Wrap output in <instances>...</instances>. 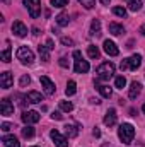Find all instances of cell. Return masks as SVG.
I'll use <instances>...</instances> for the list:
<instances>
[{
    "label": "cell",
    "instance_id": "b9f144b4",
    "mask_svg": "<svg viewBox=\"0 0 145 147\" xmlns=\"http://www.w3.org/2000/svg\"><path fill=\"white\" fill-rule=\"evenodd\" d=\"M109 2H111V0H101V3H103V5H109Z\"/></svg>",
    "mask_w": 145,
    "mask_h": 147
},
{
    "label": "cell",
    "instance_id": "9a60e30c",
    "mask_svg": "<svg viewBox=\"0 0 145 147\" xmlns=\"http://www.w3.org/2000/svg\"><path fill=\"white\" fill-rule=\"evenodd\" d=\"M26 101H28V103H33V105H38V103L43 101V96H41V92H38V91H29V92L26 94Z\"/></svg>",
    "mask_w": 145,
    "mask_h": 147
},
{
    "label": "cell",
    "instance_id": "277c9868",
    "mask_svg": "<svg viewBox=\"0 0 145 147\" xmlns=\"http://www.w3.org/2000/svg\"><path fill=\"white\" fill-rule=\"evenodd\" d=\"M17 60H21V63H24V65H33L34 63V53L28 46H21L17 50Z\"/></svg>",
    "mask_w": 145,
    "mask_h": 147
},
{
    "label": "cell",
    "instance_id": "7c38bea8",
    "mask_svg": "<svg viewBox=\"0 0 145 147\" xmlns=\"http://www.w3.org/2000/svg\"><path fill=\"white\" fill-rule=\"evenodd\" d=\"M0 113H2L3 116L14 115V105H12L9 99H2V101H0Z\"/></svg>",
    "mask_w": 145,
    "mask_h": 147
},
{
    "label": "cell",
    "instance_id": "d590c367",
    "mask_svg": "<svg viewBox=\"0 0 145 147\" xmlns=\"http://www.w3.org/2000/svg\"><path fill=\"white\" fill-rule=\"evenodd\" d=\"M12 128H14V125H12V123H7V121H5V123H2V130H3V132H9V130H12Z\"/></svg>",
    "mask_w": 145,
    "mask_h": 147
},
{
    "label": "cell",
    "instance_id": "7a4b0ae2",
    "mask_svg": "<svg viewBox=\"0 0 145 147\" xmlns=\"http://www.w3.org/2000/svg\"><path fill=\"white\" fill-rule=\"evenodd\" d=\"M96 74H97V79L99 80H109L114 74V65L109 63V62H104L101 63L97 69H96Z\"/></svg>",
    "mask_w": 145,
    "mask_h": 147
},
{
    "label": "cell",
    "instance_id": "7402d4cb",
    "mask_svg": "<svg viewBox=\"0 0 145 147\" xmlns=\"http://www.w3.org/2000/svg\"><path fill=\"white\" fill-rule=\"evenodd\" d=\"M68 21H70L68 19V14H65V12H62L60 16H56V24L62 26V28L63 26H68Z\"/></svg>",
    "mask_w": 145,
    "mask_h": 147
},
{
    "label": "cell",
    "instance_id": "d6a6232c",
    "mask_svg": "<svg viewBox=\"0 0 145 147\" xmlns=\"http://www.w3.org/2000/svg\"><path fill=\"white\" fill-rule=\"evenodd\" d=\"M79 2H80L85 9H92V7L96 5V0H79Z\"/></svg>",
    "mask_w": 145,
    "mask_h": 147
},
{
    "label": "cell",
    "instance_id": "e0dca14e",
    "mask_svg": "<svg viewBox=\"0 0 145 147\" xmlns=\"http://www.w3.org/2000/svg\"><path fill=\"white\" fill-rule=\"evenodd\" d=\"M38 51H39V57H41L43 62H50V48H48V45H39Z\"/></svg>",
    "mask_w": 145,
    "mask_h": 147
},
{
    "label": "cell",
    "instance_id": "30bf717a",
    "mask_svg": "<svg viewBox=\"0 0 145 147\" xmlns=\"http://www.w3.org/2000/svg\"><path fill=\"white\" fill-rule=\"evenodd\" d=\"M12 84H14L12 74L10 72H2L0 74V87H2V89H9V87H12Z\"/></svg>",
    "mask_w": 145,
    "mask_h": 147
},
{
    "label": "cell",
    "instance_id": "2e32d148",
    "mask_svg": "<svg viewBox=\"0 0 145 147\" xmlns=\"http://www.w3.org/2000/svg\"><path fill=\"white\" fill-rule=\"evenodd\" d=\"M2 142H3V147H21V144H19V140H17L15 135H5L2 139Z\"/></svg>",
    "mask_w": 145,
    "mask_h": 147
},
{
    "label": "cell",
    "instance_id": "1f68e13d",
    "mask_svg": "<svg viewBox=\"0 0 145 147\" xmlns=\"http://www.w3.org/2000/svg\"><path fill=\"white\" fill-rule=\"evenodd\" d=\"M51 5H53V7H58V9H62V7L68 5V0H51Z\"/></svg>",
    "mask_w": 145,
    "mask_h": 147
},
{
    "label": "cell",
    "instance_id": "603a6c76",
    "mask_svg": "<svg viewBox=\"0 0 145 147\" xmlns=\"http://www.w3.org/2000/svg\"><path fill=\"white\" fill-rule=\"evenodd\" d=\"M91 34H101V22H99V19H94L92 22H91Z\"/></svg>",
    "mask_w": 145,
    "mask_h": 147
},
{
    "label": "cell",
    "instance_id": "4dcf8cb0",
    "mask_svg": "<svg viewBox=\"0 0 145 147\" xmlns=\"http://www.w3.org/2000/svg\"><path fill=\"white\" fill-rule=\"evenodd\" d=\"M113 12H114V16H119V17H125L126 16V9L125 7H114Z\"/></svg>",
    "mask_w": 145,
    "mask_h": 147
},
{
    "label": "cell",
    "instance_id": "d6986e66",
    "mask_svg": "<svg viewBox=\"0 0 145 147\" xmlns=\"http://www.w3.org/2000/svg\"><path fill=\"white\" fill-rule=\"evenodd\" d=\"M109 33H111V34H114V36H119V34H123V33H125V28H123L121 24L111 22V24H109Z\"/></svg>",
    "mask_w": 145,
    "mask_h": 147
},
{
    "label": "cell",
    "instance_id": "e575fe53",
    "mask_svg": "<svg viewBox=\"0 0 145 147\" xmlns=\"http://www.w3.org/2000/svg\"><path fill=\"white\" fill-rule=\"evenodd\" d=\"M58 63H60V67H63V69H68V58H67V57H62V58L58 60Z\"/></svg>",
    "mask_w": 145,
    "mask_h": 147
},
{
    "label": "cell",
    "instance_id": "484cf974",
    "mask_svg": "<svg viewBox=\"0 0 145 147\" xmlns=\"http://www.w3.org/2000/svg\"><path fill=\"white\" fill-rule=\"evenodd\" d=\"M75 92H77V84H75L73 80H68L67 89H65V94H67V96H73Z\"/></svg>",
    "mask_w": 145,
    "mask_h": 147
},
{
    "label": "cell",
    "instance_id": "74e56055",
    "mask_svg": "<svg viewBox=\"0 0 145 147\" xmlns=\"http://www.w3.org/2000/svg\"><path fill=\"white\" fill-rule=\"evenodd\" d=\"M62 43H63V45H68V46H72V45H73V39H70V38H67V36H63V38H62Z\"/></svg>",
    "mask_w": 145,
    "mask_h": 147
},
{
    "label": "cell",
    "instance_id": "4fadbf2b",
    "mask_svg": "<svg viewBox=\"0 0 145 147\" xmlns=\"http://www.w3.org/2000/svg\"><path fill=\"white\" fill-rule=\"evenodd\" d=\"M103 48H104V51L108 53L109 57H116L118 53H119V50H118V46L113 43V41H109V39H106L104 41V45H103Z\"/></svg>",
    "mask_w": 145,
    "mask_h": 147
},
{
    "label": "cell",
    "instance_id": "ba28073f",
    "mask_svg": "<svg viewBox=\"0 0 145 147\" xmlns=\"http://www.w3.org/2000/svg\"><path fill=\"white\" fill-rule=\"evenodd\" d=\"M39 82H41V86H43V89H44V92H46L48 96H53V94H55L56 87H55V84H53V82H51L46 75L39 77Z\"/></svg>",
    "mask_w": 145,
    "mask_h": 147
},
{
    "label": "cell",
    "instance_id": "5bb4252c",
    "mask_svg": "<svg viewBox=\"0 0 145 147\" xmlns=\"http://www.w3.org/2000/svg\"><path fill=\"white\" fill-rule=\"evenodd\" d=\"M140 91H142V84L140 82H132L130 84V91H128V96H130V99H137V96L140 94Z\"/></svg>",
    "mask_w": 145,
    "mask_h": 147
},
{
    "label": "cell",
    "instance_id": "ee69618b",
    "mask_svg": "<svg viewBox=\"0 0 145 147\" xmlns=\"http://www.w3.org/2000/svg\"><path fill=\"white\" fill-rule=\"evenodd\" d=\"M3 2H7V0H3Z\"/></svg>",
    "mask_w": 145,
    "mask_h": 147
},
{
    "label": "cell",
    "instance_id": "52a82bcc",
    "mask_svg": "<svg viewBox=\"0 0 145 147\" xmlns=\"http://www.w3.org/2000/svg\"><path fill=\"white\" fill-rule=\"evenodd\" d=\"M50 137H51V140L55 142V146L56 147H68V137L62 135L58 130H51Z\"/></svg>",
    "mask_w": 145,
    "mask_h": 147
},
{
    "label": "cell",
    "instance_id": "60d3db41",
    "mask_svg": "<svg viewBox=\"0 0 145 147\" xmlns=\"http://www.w3.org/2000/svg\"><path fill=\"white\" fill-rule=\"evenodd\" d=\"M140 33H142V36H145V24L144 26H140Z\"/></svg>",
    "mask_w": 145,
    "mask_h": 147
},
{
    "label": "cell",
    "instance_id": "8d00e7d4",
    "mask_svg": "<svg viewBox=\"0 0 145 147\" xmlns=\"http://www.w3.org/2000/svg\"><path fill=\"white\" fill-rule=\"evenodd\" d=\"M51 118H53V120H62L63 115H62L60 111H53V113H51Z\"/></svg>",
    "mask_w": 145,
    "mask_h": 147
},
{
    "label": "cell",
    "instance_id": "836d02e7",
    "mask_svg": "<svg viewBox=\"0 0 145 147\" xmlns=\"http://www.w3.org/2000/svg\"><path fill=\"white\" fill-rule=\"evenodd\" d=\"M31 82V79H29V75H22L21 77V80H19V84H21V87H24V86H28Z\"/></svg>",
    "mask_w": 145,
    "mask_h": 147
},
{
    "label": "cell",
    "instance_id": "44dd1931",
    "mask_svg": "<svg viewBox=\"0 0 145 147\" xmlns=\"http://www.w3.org/2000/svg\"><path fill=\"white\" fill-rule=\"evenodd\" d=\"M65 135H67L68 139L77 137V135H79V128H77L75 125H67V127H65Z\"/></svg>",
    "mask_w": 145,
    "mask_h": 147
},
{
    "label": "cell",
    "instance_id": "8992f818",
    "mask_svg": "<svg viewBox=\"0 0 145 147\" xmlns=\"http://www.w3.org/2000/svg\"><path fill=\"white\" fill-rule=\"evenodd\" d=\"M24 5L33 19H38L41 14V0H24Z\"/></svg>",
    "mask_w": 145,
    "mask_h": 147
},
{
    "label": "cell",
    "instance_id": "cb8c5ba5",
    "mask_svg": "<svg viewBox=\"0 0 145 147\" xmlns=\"http://www.w3.org/2000/svg\"><path fill=\"white\" fill-rule=\"evenodd\" d=\"M128 9L133 12H138L142 9V0H128Z\"/></svg>",
    "mask_w": 145,
    "mask_h": 147
},
{
    "label": "cell",
    "instance_id": "7bdbcfd3",
    "mask_svg": "<svg viewBox=\"0 0 145 147\" xmlns=\"http://www.w3.org/2000/svg\"><path fill=\"white\" fill-rule=\"evenodd\" d=\"M142 111H144V113H145V105H144V106H142Z\"/></svg>",
    "mask_w": 145,
    "mask_h": 147
},
{
    "label": "cell",
    "instance_id": "f35d334b",
    "mask_svg": "<svg viewBox=\"0 0 145 147\" xmlns=\"http://www.w3.org/2000/svg\"><path fill=\"white\" fill-rule=\"evenodd\" d=\"M46 45H48V48H50V50H53V48H55V46H53V39H48V41H46Z\"/></svg>",
    "mask_w": 145,
    "mask_h": 147
},
{
    "label": "cell",
    "instance_id": "ac0fdd59",
    "mask_svg": "<svg viewBox=\"0 0 145 147\" xmlns=\"http://www.w3.org/2000/svg\"><path fill=\"white\" fill-rule=\"evenodd\" d=\"M116 123V111L114 110H109L106 113V116H104V125L106 127H113Z\"/></svg>",
    "mask_w": 145,
    "mask_h": 147
},
{
    "label": "cell",
    "instance_id": "83f0119b",
    "mask_svg": "<svg viewBox=\"0 0 145 147\" xmlns=\"http://www.w3.org/2000/svg\"><path fill=\"white\" fill-rule=\"evenodd\" d=\"M126 86V79L123 77V75H118L116 79H114V87H118V89H123Z\"/></svg>",
    "mask_w": 145,
    "mask_h": 147
},
{
    "label": "cell",
    "instance_id": "d4e9b609",
    "mask_svg": "<svg viewBox=\"0 0 145 147\" xmlns=\"http://www.w3.org/2000/svg\"><path fill=\"white\" fill-rule=\"evenodd\" d=\"M87 53H89V57H91V58H99V57H101L99 48H97V46H94V45H91V46L87 48Z\"/></svg>",
    "mask_w": 145,
    "mask_h": 147
},
{
    "label": "cell",
    "instance_id": "3957f363",
    "mask_svg": "<svg viewBox=\"0 0 145 147\" xmlns=\"http://www.w3.org/2000/svg\"><path fill=\"white\" fill-rule=\"evenodd\" d=\"M73 58H75V65H73V70L77 74H85L89 72V62L82 58V53L79 50L73 51Z\"/></svg>",
    "mask_w": 145,
    "mask_h": 147
},
{
    "label": "cell",
    "instance_id": "5b68a950",
    "mask_svg": "<svg viewBox=\"0 0 145 147\" xmlns=\"http://www.w3.org/2000/svg\"><path fill=\"white\" fill-rule=\"evenodd\" d=\"M142 65V55H132L130 58L121 62V70H137Z\"/></svg>",
    "mask_w": 145,
    "mask_h": 147
},
{
    "label": "cell",
    "instance_id": "4316f807",
    "mask_svg": "<svg viewBox=\"0 0 145 147\" xmlns=\"http://www.w3.org/2000/svg\"><path fill=\"white\" fill-rule=\"evenodd\" d=\"M22 137H24V139H31V137H34V128H33L31 125L24 127V128H22Z\"/></svg>",
    "mask_w": 145,
    "mask_h": 147
},
{
    "label": "cell",
    "instance_id": "9c48e42d",
    "mask_svg": "<svg viewBox=\"0 0 145 147\" xmlns=\"http://www.w3.org/2000/svg\"><path fill=\"white\" fill-rule=\"evenodd\" d=\"M21 118H22V121L26 125H33V123H38L39 121V113L38 111H24Z\"/></svg>",
    "mask_w": 145,
    "mask_h": 147
},
{
    "label": "cell",
    "instance_id": "f546056e",
    "mask_svg": "<svg viewBox=\"0 0 145 147\" xmlns=\"http://www.w3.org/2000/svg\"><path fill=\"white\" fill-rule=\"evenodd\" d=\"M10 51H12V50H10V46H9V45H7V46H5V50L2 51V60H3L5 63H7V62H10Z\"/></svg>",
    "mask_w": 145,
    "mask_h": 147
},
{
    "label": "cell",
    "instance_id": "ffe728a7",
    "mask_svg": "<svg viewBox=\"0 0 145 147\" xmlns=\"http://www.w3.org/2000/svg\"><path fill=\"white\" fill-rule=\"evenodd\" d=\"M96 87H97V91H99L104 98H111L113 91H111V87H109V86H106V84H96Z\"/></svg>",
    "mask_w": 145,
    "mask_h": 147
},
{
    "label": "cell",
    "instance_id": "f1b7e54d",
    "mask_svg": "<svg viewBox=\"0 0 145 147\" xmlns=\"http://www.w3.org/2000/svg\"><path fill=\"white\" fill-rule=\"evenodd\" d=\"M60 110L62 111H67V113H70L73 110V105L70 101H60Z\"/></svg>",
    "mask_w": 145,
    "mask_h": 147
},
{
    "label": "cell",
    "instance_id": "ab89813d",
    "mask_svg": "<svg viewBox=\"0 0 145 147\" xmlns=\"http://www.w3.org/2000/svg\"><path fill=\"white\" fill-rule=\"evenodd\" d=\"M92 134H94V137H101V132H99L97 128H94V132H92Z\"/></svg>",
    "mask_w": 145,
    "mask_h": 147
},
{
    "label": "cell",
    "instance_id": "8fae6325",
    "mask_svg": "<svg viewBox=\"0 0 145 147\" xmlns=\"http://www.w3.org/2000/svg\"><path fill=\"white\" fill-rule=\"evenodd\" d=\"M12 33L19 38H24L28 34V28H26L21 21H14V24H12Z\"/></svg>",
    "mask_w": 145,
    "mask_h": 147
},
{
    "label": "cell",
    "instance_id": "6da1fadb",
    "mask_svg": "<svg viewBox=\"0 0 145 147\" xmlns=\"http://www.w3.org/2000/svg\"><path fill=\"white\" fill-rule=\"evenodd\" d=\"M118 137H119V140H121L123 144H132V140H133V137H135V127H133L132 123H123V125H119V128H118Z\"/></svg>",
    "mask_w": 145,
    "mask_h": 147
}]
</instances>
